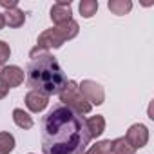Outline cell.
Listing matches in <instances>:
<instances>
[{
  "instance_id": "6da1fadb",
  "label": "cell",
  "mask_w": 154,
  "mask_h": 154,
  "mask_svg": "<svg viewBox=\"0 0 154 154\" xmlns=\"http://www.w3.org/2000/svg\"><path fill=\"white\" fill-rule=\"evenodd\" d=\"M44 154H84L91 143L84 116L63 103H54L40 122Z\"/></svg>"
},
{
  "instance_id": "7a4b0ae2",
  "label": "cell",
  "mask_w": 154,
  "mask_h": 154,
  "mask_svg": "<svg viewBox=\"0 0 154 154\" xmlns=\"http://www.w3.org/2000/svg\"><path fill=\"white\" fill-rule=\"evenodd\" d=\"M67 84V76L56 60L49 53H40L31 58L26 69V85L31 91H38L45 96L60 94Z\"/></svg>"
},
{
  "instance_id": "3957f363",
  "label": "cell",
  "mask_w": 154,
  "mask_h": 154,
  "mask_svg": "<svg viewBox=\"0 0 154 154\" xmlns=\"http://www.w3.org/2000/svg\"><path fill=\"white\" fill-rule=\"evenodd\" d=\"M80 31V26L76 20H69L62 26H56V27H51V29H45L40 36H38V42L36 45L31 49L29 56H36L40 53H47L49 49H58L62 47V44L65 40H72Z\"/></svg>"
},
{
  "instance_id": "277c9868",
  "label": "cell",
  "mask_w": 154,
  "mask_h": 154,
  "mask_svg": "<svg viewBox=\"0 0 154 154\" xmlns=\"http://www.w3.org/2000/svg\"><path fill=\"white\" fill-rule=\"evenodd\" d=\"M60 103H63L65 107H69L71 111H74L76 114H89L93 105L84 98V94L80 93V87L74 80H67L65 87L60 91Z\"/></svg>"
},
{
  "instance_id": "5b68a950",
  "label": "cell",
  "mask_w": 154,
  "mask_h": 154,
  "mask_svg": "<svg viewBox=\"0 0 154 154\" xmlns=\"http://www.w3.org/2000/svg\"><path fill=\"white\" fill-rule=\"evenodd\" d=\"M80 93L84 94V98L91 103V105H102L105 100V91L100 84L93 82V80H82V84H78Z\"/></svg>"
},
{
  "instance_id": "8992f818",
  "label": "cell",
  "mask_w": 154,
  "mask_h": 154,
  "mask_svg": "<svg viewBox=\"0 0 154 154\" xmlns=\"http://www.w3.org/2000/svg\"><path fill=\"white\" fill-rule=\"evenodd\" d=\"M125 140L131 143V147L136 150V149H141L147 145L149 141V129L143 125V123H134L129 127L127 134H125Z\"/></svg>"
},
{
  "instance_id": "52a82bcc",
  "label": "cell",
  "mask_w": 154,
  "mask_h": 154,
  "mask_svg": "<svg viewBox=\"0 0 154 154\" xmlns=\"http://www.w3.org/2000/svg\"><path fill=\"white\" fill-rule=\"evenodd\" d=\"M51 20L56 26H62V24L72 20V9H71L69 0H62V2L53 4V8H51Z\"/></svg>"
},
{
  "instance_id": "ba28073f",
  "label": "cell",
  "mask_w": 154,
  "mask_h": 154,
  "mask_svg": "<svg viewBox=\"0 0 154 154\" xmlns=\"http://www.w3.org/2000/svg\"><path fill=\"white\" fill-rule=\"evenodd\" d=\"M0 76H2V80L8 85V89L18 87L24 82V71L18 65H4L2 71H0Z\"/></svg>"
},
{
  "instance_id": "9c48e42d",
  "label": "cell",
  "mask_w": 154,
  "mask_h": 154,
  "mask_svg": "<svg viewBox=\"0 0 154 154\" xmlns=\"http://www.w3.org/2000/svg\"><path fill=\"white\" fill-rule=\"evenodd\" d=\"M26 105L31 112H42L49 105V96H45L38 91H29L26 94Z\"/></svg>"
},
{
  "instance_id": "30bf717a",
  "label": "cell",
  "mask_w": 154,
  "mask_h": 154,
  "mask_svg": "<svg viewBox=\"0 0 154 154\" xmlns=\"http://www.w3.org/2000/svg\"><path fill=\"white\" fill-rule=\"evenodd\" d=\"M85 125H87V131L91 134V138H98L103 134L105 131V118L102 114H96V116H91L85 120Z\"/></svg>"
},
{
  "instance_id": "8fae6325",
  "label": "cell",
  "mask_w": 154,
  "mask_h": 154,
  "mask_svg": "<svg viewBox=\"0 0 154 154\" xmlns=\"http://www.w3.org/2000/svg\"><path fill=\"white\" fill-rule=\"evenodd\" d=\"M4 18H6V24H8L9 27H22L24 22H26V15H24V11L18 9V8L8 9V11L4 13Z\"/></svg>"
},
{
  "instance_id": "7c38bea8",
  "label": "cell",
  "mask_w": 154,
  "mask_h": 154,
  "mask_svg": "<svg viewBox=\"0 0 154 154\" xmlns=\"http://www.w3.org/2000/svg\"><path fill=\"white\" fill-rule=\"evenodd\" d=\"M107 8L111 9V13L122 17V15H127L132 9V2H131V0H109Z\"/></svg>"
},
{
  "instance_id": "4fadbf2b",
  "label": "cell",
  "mask_w": 154,
  "mask_h": 154,
  "mask_svg": "<svg viewBox=\"0 0 154 154\" xmlns=\"http://www.w3.org/2000/svg\"><path fill=\"white\" fill-rule=\"evenodd\" d=\"M13 122L20 127V129H31L33 125H35V122H33V118L24 111V109H15L13 111Z\"/></svg>"
},
{
  "instance_id": "5bb4252c",
  "label": "cell",
  "mask_w": 154,
  "mask_h": 154,
  "mask_svg": "<svg viewBox=\"0 0 154 154\" xmlns=\"http://www.w3.org/2000/svg\"><path fill=\"white\" fill-rule=\"evenodd\" d=\"M111 152H112V154H134L136 150L131 147V143L125 140V136H122V138L112 140V149H111Z\"/></svg>"
},
{
  "instance_id": "9a60e30c",
  "label": "cell",
  "mask_w": 154,
  "mask_h": 154,
  "mask_svg": "<svg viewBox=\"0 0 154 154\" xmlns=\"http://www.w3.org/2000/svg\"><path fill=\"white\" fill-rule=\"evenodd\" d=\"M78 9H80V15L84 18H91L98 11V2H96V0H82L80 6H78Z\"/></svg>"
},
{
  "instance_id": "2e32d148",
  "label": "cell",
  "mask_w": 154,
  "mask_h": 154,
  "mask_svg": "<svg viewBox=\"0 0 154 154\" xmlns=\"http://www.w3.org/2000/svg\"><path fill=\"white\" fill-rule=\"evenodd\" d=\"M15 149V136L11 132H0V154H9Z\"/></svg>"
},
{
  "instance_id": "e0dca14e",
  "label": "cell",
  "mask_w": 154,
  "mask_h": 154,
  "mask_svg": "<svg viewBox=\"0 0 154 154\" xmlns=\"http://www.w3.org/2000/svg\"><path fill=\"white\" fill-rule=\"evenodd\" d=\"M111 149H112V141L111 140H102L96 145H93L91 149H87L84 154H111Z\"/></svg>"
},
{
  "instance_id": "ac0fdd59",
  "label": "cell",
  "mask_w": 154,
  "mask_h": 154,
  "mask_svg": "<svg viewBox=\"0 0 154 154\" xmlns=\"http://www.w3.org/2000/svg\"><path fill=\"white\" fill-rule=\"evenodd\" d=\"M9 56H11V49H9V45H8L4 40H0V65H4V63L9 60Z\"/></svg>"
},
{
  "instance_id": "d6986e66",
  "label": "cell",
  "mask_w": 154,
  "mask_h": 154,
  "mask_svg": "<svg viewBox=\"0 0 154 154\" xmlns=\"http://www.w3.org/2000/svg\"><path fill=\"white\" fill-rule=\"evenodd\" d=\"M0 6L6 9H15L18 8V0H0Z\"/></svg>"
},
{
  "instance_id": "ffe728a7",
  "label": "cell",
  "mask_w": 154,
  "mask_h": 154,
  "mask_svg": "<svg viewBox=\"0 0 154 154\" xmlns=\"http://www.w3.org/2000/svg\"><path fill=\"white\" fill-rule=\"evenodd\" d=\"M0 71H2V65H0ZM8 93H9V89H8V85L4 84L2 76H0V100H2V98H6V96H8Z\"/></svg>"
},
{
  "instance_id": "44dd1931",
  "label": "cell",
  "mask_w": 154,
  "mask_h": 154,
  "mask_svg": "<svg viewBox=\"0 0 154 154\" xmlns=\"http://www.w3.org/2000/svg\"><path fill=\"white\" fill-rule=\"evenodd\" d=\"M4 26H6V18H4V13H0V31L4 29Z\"/></svg>"
}]
</instances>
